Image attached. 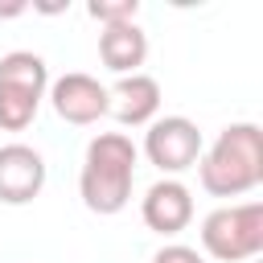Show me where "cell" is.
<instances>
[{
  "label": "cell",
  "instance_id": "6da1fadb",
  "mask_svg": "<svg viewBox=\"0 0 263 263\" xmlns=\"http://www.w3.org/2000/svg\"><path fill=\"white\" fill-rule=\"evenodd\" d=\"M136 164H140V148L132 144V136L99 132L86 144V156H82V177H78L82 205L90 214H103V218L119 214L132 201Z\"/></svg>",
  "mask_w": 263,
  "mask_h": 263
},
{
  "label": "cell",
  "instance_id": "7a4b0ae2",
  "mask_svg": "<svg viewBox=\"0 0 263 263\" xmlns=\"http://www.w3.org/2000/svg\"><path fill=\"white\" fill-rule=\"evenodd\" d=\"M201 189L214 197H242L263 185V132L259 123H230L197 156Z\"/></svg>",
  "mask_w": 263,
  "mask_h": 263
},
{
  "label": "cell",
  "instance_id": "3957f363",
  "mask_svg": "<svg viewBox=\"0 0 263 263\" xmlns=\"http://www.w3.org/2000/svg\"><path fill=\"white\" fill-rule=\"evenodd\" d=\"M49 90L45 58L33 49H12L0 58V127L25 132Z\"/></svg>",
  "mask_w": 263,
  "mask_h": 263
},
{
  "label": "cell",
  "instance_id": "277c9868",
  "mask_svg": "<svg viewBox=\"0 0 263 263\" xmlns=\"http://www.w3.org/2000/svg\"><path fill=\"white\" fill-rule=\"evenodd\" d=\"M201 247L218 263H242L263 251V205L242 201V205H222L201 218Z\"/></svg>",
  "mask_w": 263,
  "mask_h": 263
},
{
  "label": "cell",
  "instance_id": "5b68a950",
  "mask_svg": "<svg viewBox=\"0 0 263 263\" xmlns=\"http://www.w3.org/2000/svg\"><path fill=\"white\" fill-rule=\"evenodd\" d=\"M201 132L193 119L185 115H164V119H152L148 132H144V156L164 173V177H177L185 168L197 164L201 156Z\"/></svg>",
  "mask_w": 263,
  "mask_h": 263
},
{
  "label": "cell",
  "instance_id": "8992f818",
  "mask_svg": "<svg viewBox=\"0 0 263 263\" xmlns=\"http://www.w3.org/2000/svg\"><path fill=\"white\" fill-rule=\"evenodd\" d=\"M49 103L58 111V119L74 123V127H86V123H99L107 111H111V99H107V86L82 70L74 74H62L53 86H49Z\"/></svg>",
  "mask_w": 263,
  "mask_h": 263
},
{
  "label": "cell",
  "instance_id": "52a82bcc",
  "mask_svg": "<svg viewBox=\"0 0 263 263\" xmlns=\"http://www.w3.org/2000/svg\"><path fill=\"white\" fill-rule=\"evenodd\" d=\"M41 189H45V156L29 144H4L0 148V201L29 205Z\"/></svg>",
  "mask_w": 263,
  "mask_h": 263
},
{
  "label": "cell",
  "instance_id": "ba28073f",
  "mask_svg": "<svg viewBox=\"0 0 263 263\" xmlns=\"http://www.w3.org/2000/svg\"><path fill=\"white\" fill-rule=\"evenodd\" d=\"M140 218H144L148 230L173 238V234H181V230L193 222V193H189L181 181L164 177V181H156V185L144 193V201H140Z\"/></svg>",
  "mask_w": 263,
  "mask_h": 263
},
{
  "label": "cell",
  "instance_id": "9c48e42d",
  "mask_svg": "<svg viewBox=\"0 0 263 263\" xmlns=\"http://www.w3.org/2000/svg\"><path fill=\"white\" fill-rule=\"evenodd\" d=\"M107 99H111V111L123 127H144L160 111V82L152 74H123L107 90Z\"/></svg>",
  "mask_w": 263,
  "mask_h": 263
},
{
  "label": "cell",
  "instance_id": "30bf717a",
  "mask_svg": "<svg viewBox=\"0 0 263 263\" xmlns=\"http://www.w3.org/2000/svg\"><path fill=\"white\" fill-rule=\"evenodd\" d=\"M99 58L107 70L115 74H140L144 58H148V33L136 25V21H123V25H107L99 33Z\"/></svg>",
  "mask_w": 263,
  "mask_h": 263
},
{
  "label": "cell",
  "instance_id": "8fae6325",
  "mask_svg": "<svg viewBox=\"0 0 263 263\" xmlns=\"http://www.w3.org/2000/svg\"><path fill=\"white\" fill-rule=\"evenodd\" d=\"M86 12L107 29V25H123V21H136V12H140V4L136 0H90L86 4Z\"/></svg>",
  "mask_w": 263,
  "mask_h": 263
},
{
  "label": "cell",
  "instance_id": "7c38bea8",
  "mask_svg": "<svg viewBox=\"0 0 263 263\" xmlns=\"http://www.w3.org/2000/svg\"><path fill=\"white\" fill-rule=\"evenodd\" d=\"M152 263H205V259L193 247H185V242H168V247H160L152 255Z\"/></svg>",
  "mask_w": 263,
  "mask_h": 263
},
{
  "label": "cell",
  "instance_id": "4fadbf2b",
  "mask_svg": "<svg viewBox=\"0 0 263 263\" xmlns=\"http://www.w3.org/2000/svg\"><path fill=\"white\" fill-rule=\"evenodd\" d=\"M25 8H29V4H21V0H16V4H0V16H21Z\"/></svg>",
  "mask_w": 263,
  "mask_h": 263
}]
</instances>
